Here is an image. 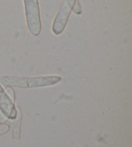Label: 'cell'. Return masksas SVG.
Returning <instances> with one entry per match:
<instances>
[{
	"mask_svg": "<svg viewBox=\"0 0 132 147\" xmlns=\"http://www.w3.org/2000/svg\"><path fill=\"white\" fill-rule=\"evenodd\" d=\"M61 81L58 76H38L26 78L6 76L0 78V83L5 87H15L20 88H33L44 87L54 85Z\"/></svg>",
	"mask_w": 132,
	"mask_h": 147,
	"instance_id": "1",
	"label": "cell"
},
{
	"mask_svg": "<svg viewBox=\"0 0 132 147\" xmlns=\"http://www.w3.org/2000/svg\"><path fill=\"white\" fill-rule=\"evenodd\" d=\"M23 2L28 30L31 34L38 36L42 28L38 0H23Z\"/></svg>",
	"mask_w": 132,
	"mask_h": 147,
	"instance_id": "2",
	"label": "cell"
},
{
	"mask_svg": "<svg viewBox=\"0 0 132 147\" xmlns=\"http://www.w3.org/2000/svg\"><path fill=\"white\" fill-rule=\"evenodd\" d=\"M76 0H63L52 24V32L60 35L64 31Z\"/></svg>",
	"mask_w": 132,
	"mask_h": 147,
	"instance_id": "3",
	"label": "cell"
},
{
	"mask_svg": "<svg viewBox=\"0 0 132 147\" xmlns=\"http://www.w3.org/2000/svg\"><path fill=\"white\" fill-rule=\"evenodd\" d=\"M0 110L7 118L14 119L16 117L17 110L14 105V102L0 84Z\"/></svg>",
	"mask_w": 132,
	"mask_h": 147,
	"instance_id": "4",
	"label": "cell"
},
{
	"mask_svg": "<svg viewBox=\"0 0 132 147\" xmlns=\"http://www.w3.org/2000/svg\"><path fill=\"white\" fill-rule=\"evenodd\" d=\"M17 110L16 117L15 118L14 124V129H13V138L15 140H20L21 137V130H22V111L20 107H15Z\"/></svg>",
	"mask_w": 132,
	"mask_h": 147,
	"instance_id": "5",
	"label": "cell"
},
{
	"mask_svg": "<svg viewBox=\"0 0 132 147\" xmlns=\"http://www.w3.org/2000/svg\"><path fill=\"white\" fill-rule=\"evenodd\" d=\"M72 11L76 14L77 15H80L82 13V9H81V5L80 2L79 1V0H76L74 5H73Z\"/></svg>",
	"mask_w": 132,
	"mask_h": 147,
	"instance_id": "6",
	"label": "cell"
},
{
	"mask_svg": "<svg viewBox=\"0 0 132 147\" xmlns=\"http://www.w3.org/2000/svg\"><path fill=\"white\" fill-rule=\"evenodd\" d=\"M5 90V92H6V93L7 94V95L9 96V98L11 99V100L14 102L15 101V92L14 90V89L12 88V87H9V86H8V87H6Z\"/></svg>",
	"mask_w": 132,
	"mask_h": 147,
	"instance_id": "7",
	"label": "cell"
},
{
	"mask_svg": "<svg viewBox=\"0 0 132 147\" xmlns=\"http://www.w3.org/2000/svg\"><path fill=\"white\" fill-rule=\"evenodd\" d=\"M10 130V127L9 125L1 124L0 125V136L4 135L9 132Z\"/></svg>",
	"mask_w": 132,
	"mask_h": 147,
	"instance_id": "8",
	"label": "cell"
},
{
	"mask_svg": "<svg viewBox=\"0 0 132 147\" xmlns=\"http://www.w3.org/2000/svg\"><path fill=\"white\" fill-rule=\"evenodd\" d=\"M75 147H79V146H75Z\"/></svg>",
	"mask_w": 132,
	"mask_h": 147,
	"instance_id": "9",
	"label": "cell"
}]
</instances>
